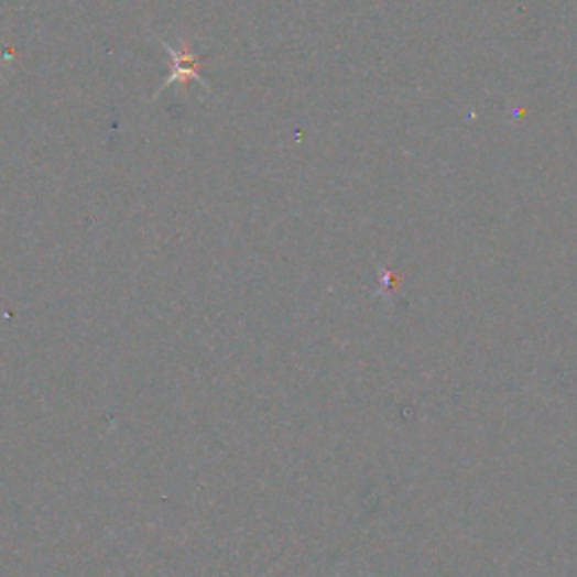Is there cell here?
<instances>
[{
  "instance_id": "1",
  "label": "cell",
  "mask_w": 577,
  "mask_h": 577,
  "mask_svg": "<svg viewBox=\"0 0 577 577\" xmlns=\"http://www.w3.org/2000/svg\"><path fill=\"white\" fill-rule=\"evenodd\" d=\"M165 47L170 51L172 59H174V70L170 75V79L165 81V86H170L172 81H187V79H197L202 84H206L199 75V62L195 57V53L189 51V45L187 43H181V47L176 51V47H172L170 43H165Z\"/></svg>"
}]
</instances>
